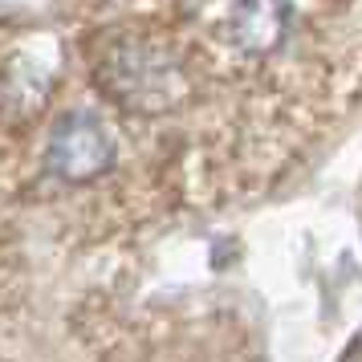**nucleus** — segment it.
Masks as SVG:
<instances>
[{
    "mask_svg": "<svg viewBox=\"0 0 362 362\" xmlns=\"http://www.w3.org/2000/svg\"><path fill=\"white\" fill-rule=\"evenodd\" d=\"M232 29L245 53L277 49L289 33V0H236Z\"/></svg>",
    "mask_w": 362,
    "mask_h": 362,
    "instance_id": "3",
    "label": "nucleus"
},
{
    "mask_svg": "<svg viewBox=\"0 0 362 362\" xmlns=\"http://www.w3.org/2000/svg\"><path fill=\"white\" fill-rule=\"evenodd\" d=\"M106 86L115 90L122 102H143V106H163L175 94V69L163 53L151 49H122L110 62Z\"/></svg>",
    "mask_w": 362,
    "mask_h": 362,
    "instance_id": "2",
    "label": "nucleus"
},
{
    "mask_svg": "<svg viewBox=\"0 0 362 362\" xmlns=\"http://www.w3.org/2000/svg\"><path fill=\"white\" fill-rule=\"evenodd\" d=\"M49 167L69 183H90L98 180L106 167L115 163V139L106 131V122L90 110H74L49 131Z\"/></svg>",
    "mask_w": 362,
    "mask_h": 362,
    "instance_id": "1",
    "label": "nucleus"
}]
</instances>
